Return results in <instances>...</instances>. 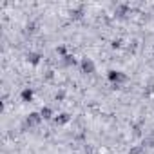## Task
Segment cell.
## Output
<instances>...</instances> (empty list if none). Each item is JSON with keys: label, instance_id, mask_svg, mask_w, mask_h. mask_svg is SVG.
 <instances>
[{"label": "cell", "instance_id": "6da1fadb", "mask_svg": "<svg viewBox=\"0 0 154 154\" xmlns=\"http://www.w3.org/2000/svg\"><path fill=\"white\" fill-rule=\"evenodd\" d=\"M107 78H109V82H112L114 85H120V84H123V82H127V74L125 72H122V71H109L107 72Z\"/></svg>", "mask_w": 154, "mask_h": 154}, {"label": "cell", "instance_id": "7a4b0ae2", "mask_svg": "<svg viewBox=\"0 0 154 154\" xmlns=\"http://www.w3.org/2000/svg\"><path fill=\"white\" fill-rule=\"evenodd\" d=\"M80 67H82V72H85V74H93L96 71V65H94V62L91 58H84L80 62Z\"/></svg>", "mask_w": 154, "mask_h": 154}, {"label": "cell", "instance_id": "3957f363", "mask_svg": "<svg viewBox=\"0 0 154 154\" xmlns=\"http://www.w3.org/2000/svg\"><path fill=\"white\" fill-rule=\"evenodd\" d=\"M42 120H44V118L40 116V112H29L27 118H26V125H29V127H36Z\"/></svg>", "mask_w": 154, "mask_h": 154}, {"label": "cell", "instance_id": "277c9868", "mask_svg": "<svg viewBox=\"0 0 154 154\" xmlns=\"http://www.w3.org/2000/svg\"><path fill=\"white\" fill-rule=\"evenodd\" d=\"M69 122H71V114H67V112H60L58 116H54V123L56 125H65Z\"/></svg>", "mask_w": 154, "mask_h": 154}, {"label": "cell", "instance_id": "5b68a950", "mask_svg": "<svg viewBox=\"0 0 154 154\" xmlns=\"http://www.w3.org/2000/svg\"><path fill=\"white\" fill-rule=\"evenodd\" d=\"M40 58H42V54L36 53V51H29V53H27V62L33 63V65H38V63H40Z\"/></svg>", "mask_w": 154, "mask_h": 154}, {"label": "cell", "instance_id": "8992f818", "mask_svg": "<svg viewBox=\"0 0 154 154\" xmlns=\"http://www.w3.org/2000/svg\"><path fill=\"white\" fill-rule=\"evenodd\" d=\"M33 96H35V93H33V89H31V87H26V89L20 93L22 102H33Z\"/></svg>", "mask_w": 154, "mask_h": 154}, {"label": "cell", "instance_id": "52a82bcc", "mask_svg": "<svg viewBox=\"0 0 154 154\" xmlns=\"http://www.w3.org/2000/svg\"><path fill=\"white\" fill-rule=\"evenodd\" d=\"M40 116H42L44 120H51L54 114H53V109H51V107H42V109H40Z\"/></svg>", "mask_w": 154, "mask_h": 154}, {"label": "cell", "instance_id": "ba28073f", "mask_svg": "<svg viewBox=\"0 0 154 154\" xmlns=\"http://www.w3.org/2000/svg\"><path fill=\"white\" fill-rule=\"evenodd\" d=\"M84 17V6H80V8H76V9H72L71 11V18H82Z\"/></svg>", "mask_w": 154, "mask_h": 154}, {"label": "cell", "instance_id": "9c48e42d", "mask_svg": "<svg viewBox=\"0 0 154 154\" xmlns=\"http://www.w3.org/2000/svg\"><path fill=\"white\" fill-rule=\"evenodd\" d=\"M74 63H76V58H74L72 54L63 56V65H65V67H71V65H74Z\"/></svg>", "mask_w": 154, "mask_h": 154}, {"label": "cell", "instance_id": "30bf717a", "mask_svg": "<svg viewBox=\"0 0 154 154\" xmlns=\"http://www.w3.org/2000/svg\"><path fill=\"white\" fill-rule=\"evenodd\" d=\"M127 11H129V6H125V4H123V6H118V9H116V17H123Z\"/></svg>", "mask_w": 154, "mask_h": 154}, {"label": "cell", "instance_id": "8fae6325", "mask_svg": "<svg viewBox=\"0 0 154 154\" xmlns=\"http://www.w3.org/2000/svg\"><path fill=\"white\" fill-rule=\"evenodd\" d=\"M56 53H58V54H62V56H67V49H65L63 45H60V47H56Z\"/></svg>", "mask_w": 154, "mask_h": 154}, {"label": "cell", "instance_id": "7c38bea8", "mask_svg": "<svg viewBox=\"0 0 154 154\" xmlns=\"http://www.w3.org/2000/svg\"><path fill=\"white\" fill-rule=\"evenodd\" d=\"M120 45H122V40H112V47L114 49H118Z\"/></svg>", "mask_w": 154, "mask_h": 154}, {"label": "cell", "instance_id": "4fadbf2b", "mask_svg": "<svg viewBox=\"0 0 154 154\" xmlns=\"http://www.w3.org/2000/svg\"><path fill=\"white\" fill-rule=\"evenodd\" d=\"M63 98H65V93H63V91L56 93V100H63Z\"/></svg>", "mask_w": 154, "mask_h": 154}, {"label": "cell", "instance_id": "5bb4252c", "mask_svg": "<svg viewBox=\"0 0 154 154\" xmlns=\"http://www.w3.org/2000/svg\"><path fill=\"white\" fill-rule=\"evenodd\" d=\"M131 154H141V147H136V149H132V150H131Z\"/></svg>", "mask_w": 154, "mask_h": 154}]
</instances>
